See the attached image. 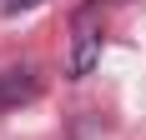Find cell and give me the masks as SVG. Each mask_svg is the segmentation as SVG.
I'll list each match as a JSON object with an SVG mask.
<instances>
[{"instance_id":"cell-1","label":"cell","mask_w":146,"mask_h":140,"mask_svg":"<svg viewBox=\"0 0 146 140\" xmlns=\"http://www.w3.org/2000/svg\"><path fill=\"white\" fill-rule=\"evenodd\" d=\"M101 60V30L91 25V15L76 20V45H71V80L91 75V65Z\"/></svg>"},{"instance_id":"cell-2","label":"cell","mask_w":146,"mask_h":140,"mask_svg":"<svg viewBox=\"0 0 146 140\" xmlns=\"http://www.w3.org/2000/svg\"><path fill=\"white\" fill-rule=\"evenodd\" d=\"M35 90H40V85H35V70H25V65L0 75V105H20V100H30Z\"/></svg>"},{"instance_id":"cell-3","label":"cell","mask_w":146,"mask_h":140,"mask_svg":"<svg viewBox=\"0 0 146 140\" xmlns=\"http://www.w3.org/2000/svg\"><path fill=\"white\" fill-rule=\"evenodd\" d=\"M35 5H45V0H0V10H5V15H20V10H35Z\"/></svg>"}]
</instances>
